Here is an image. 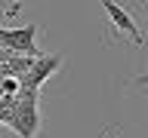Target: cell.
<instances>
[{
	"instance_id": "277c9868",
	"label": "cell",
	"mask_w": 148,
	"mask_h": 138,
	"mask_svg": "<svg viewBox=\"0 0 148 138\" xmlns=\"http://www.w3.org/2000/svg\"><path fill=\"white\" fill-rule=\"evenodd\" d=\"M99 3H102V9L108 12V18L114 22V28H117V31L130 34V37H133V43H142V31H139L136 18L130 16V12H127L123 6H120L117 0H99Z\"/></svg>"
},
{
	"instance_id": "3957f363",
	"label": "cell",
	"mask_w": 148,
	"mask_h": 138,
	"mask_svg": "<svg viewBox=\"0 0 148 138\" xmlns=\"http://www.w3.org/2000/svg\"><path fill=\"white\" fill-rule=\"evenodd\" d=\"M37 37V25H25V28H12V31H0V43H6L9 52H22L31 58H40V49L34 46Z\"/></svg>"
},
{
	"instance_id": "6da1fadb",
	"label": "cell",
	"mask_w": 148,
	"mask_h": 138,
	"mask_svg": "<svg viewBox=\"0 0 148 138\" xmlns=\"http://www.w3.org/2000/svg\"><path fill=\"white\" fill-rule=\"evenodd\" d=\"M9 126L16 129L18 138H34L40 132V114H37V95L31 92H22L16 98V110H12V120Z\"/></svg>"
},
{
	"instance_id": "7a4b0ae2",
	"label": "cell",
	"mask_w": 148,
	"mask_h": 138,
	"mask_svg": "<svg viewBox=\"0 0 148 138\" xmlns=\"http://www.w3.org/2000/svg\"><path fill=\"white\" fill-rule=\"evenodd\" d=\"M59 64H62V55H40V58L31 64V71L18 77V80H22V92L37 95V89H40V86L59 71Z\"/></svg>"
}]
</instances>
